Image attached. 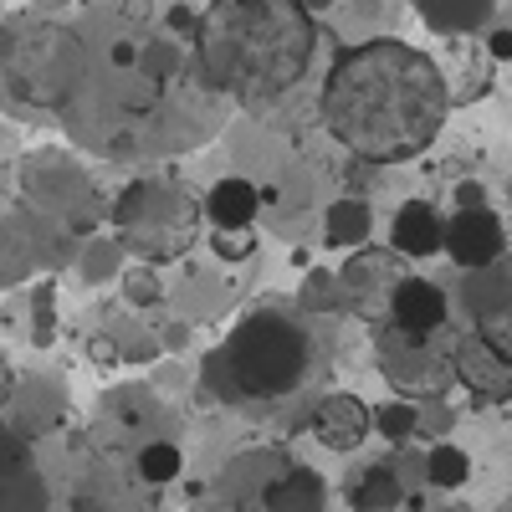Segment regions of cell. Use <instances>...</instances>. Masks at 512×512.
<instances>
[{"instance_id": "obj_25", "label": "cell", "mask_w": 512, "mask_h": 512, "mask_svg": "<svg viewBox=\"0 0 512 512\" xmlns=\"http://www.w3.org/2000/svg\"><path fill=\"white\" fill-rule=\"evenodd\" d=\"M26 323H31V344L36 349H52L57 333H62V308H57V282L41 277L31 287V308H26Z\"/></svg>"}, {"instance_id": "obj_14", "label": "cell", "mask_w": 512, "mask_h": 512, "mask_svg": "<svg viewBox=\"0 0 512 512\" xmlns=\"http://www.w3.org/2000/svg\"><path fill=\"white\" fill-rule=\"evenodd\" d=\"M308 425H313V441L328 446V451H338V456L359 451L364 436H374V415H369V405H364L359 395H349V390L323 395V400L313 405Z\"/></svg>"}, {"instance_id": "obj_37", "label": "cell", "mask_w": 512, "mask_h": 512, "mask_svg": "<svg viewBox=\"0 0 512 512\" xmlns=\"http://www.w3.org/2000/svg\"><path fill=\"white\" fill-rule=\"evenodd\" d=\"M159 349L185 354V349H190V323H169V328H159Z\"/></svg>"}, {"instance_id": "obj_15", "label": "cell", "mask_w": 512, "mask_h": 512, "mask_svg": "<svg viewBox=\"0 0 512 512\" xmlns=\"http://www.w3.org/2000/svg\"><path fill=\"white\" fill-rule=\"evenodd\" d=\"M446 246V216L431 200H405L390 221V251L410 256V262H425Z\"/></svg>"}, {"instance_id": "obj_42", "label": "cell", "mask_w": 512, "mask_h": 512, "mask_svg": "<svg viewBox=\"0 0 512 512\" xmlns=\"http://www.w3.org/2000/svg\"><path fill=\"white\" fill-rule=\"evenodd\" d=\"M507 205H512V180H507Z\"/></svg>"}, {"instance_id": "obj_2", "label": "cell", "mask_w": 512, "mask_h": 512, "mask_svg": "<svg viewBox=\"0 0 512 512\" xmlns=\"http://www.w3.org/2000/svg\"><path fill=\"white\" fill-rule=\"evenodd\" d=\"M318 26L297 0H210L195 26V72L221 103L262 108L308 77Z\"/></svg>"}, {"instance_id": "obj_4", "label": "cell", "mask_w": 512, "mask_h": 512, "mask_svg": "<svg viewBox=\"0 0 512 512\" xmlns=\"http://www.w3.org/2000/svg\"><path fill=\"white\" fill-rule=\"evenodd\" d=\"M313 359H318L313 328L292 308L262 303L205 359V390L216 400H231V405L287 400L292 390H303V379L313 374Z\"/></svg>"}, {"instance_id": "obj_1", "label": "cell", "mask_w": 512, "mask_h": 512, "mask_svg": "<svg viewBox=\"0 0 512 512\" xmlns=\"http://www.w3.org/2000/svg\"><path fill=\"white\" fill-rule=\"evenodd\" d=\"M323 128L364 164H410L441 139L451 113L446 72L410 41H359L323 82Z\"/></svg>"}, {"instance_id": "obj_29", "label": "cell", "mask_w": 512, "mask_h": 512, "mask_svg": "<svg viewBox=\"0 0 512 512\" xmlns=\"http://www.w3.org/2000/svg\"><path fill=\"white\" fill-rule=\"evenodd\" d=\"M118 287H123V303H128V308H159V303H164V282H159V272L144 267V262H128L123 277H118Z\"/></svg>"}, {"instance_id": "obj_12", "label": "cell", "mask_w": 512, "mask_h": 512, "mask_svg": "<svg viewBox=\"0 0 512 512\" xmlns=\"http://www.w3.org/2000/svg\"><path fill=\"white\" fill-rule=\"evenodd\" d=\"M451 318V297L441 282L431 277H400L395 292H390V323L395 333H410V338H436Z\"/></svg>"}, {"instance_id": "obj_38", "label": "cell", "mask_w": 512, "mask_h": 512, "mask_svg": "<svg viewBox=\"0 0 512 512\" xmlns=\"http://www.w3.org/2000/svg\"><path fill=\"white\" fill-rule=\"evenodd\" d=\"M88 354H93V364H118V344H113V333H93V338H88Z\"/></svg>"}, {"instance_id": "obj_26", "label": "cell", "mask_w": 512, "mask_h": 512, "mask_svg": "<svg viewBox=\"0 0 512 512\" xmlns=\"http://www.w3.org/2000/svg\"><path fill=\"white\" fill-rule=\"evenodd\" d=\"M134 466H139L144 487H169V482H180V472H185V451L175 441H144Z\"/></svg>"}, {"instance_id": "obj_7", "label": "cell", "mask_w": 512, "mask_h": 512, "mask_svg": "<svg viewBox=\"0 0 512 512\" xmlns=\"http://www.w3.org/2000/svg\"><path fill=\"white\" fill-rule=\"evenodd\" d=\"M374 359L390 379L395 400H446L451 390V349H436L431 338H410L395 328H374Z\"/></svg>"}, {"instance_id": "obj_22", "label": "cell", "mask_w": 512, "mask_h": 512, "mask_svg": "<svg viewBox=\"0 0 512 512\" xmlns=\"http://www.w3.org/2000/svg\"><path fill=\"white\" fill-rule=\"evenodd\" d=\"M123 267H128V251H123L113 236H103V231L77 246V277L88 282V287H108V282H118Z\"/></svg>"}, {"instance_id": "obj_6", "label": "cell", "mask_w": 512, "mask_h": 512, "mask_svg": "<svg viewBox=\"0 0 512 512\" xmlns=\"http://www.w3.org/2000/svg\"><path fill=\"white\" fill-rule=\"evenodd\" d=\"M16 200L41 216L47 226H62L72 241L98 236L108 200L98 195L93 175L67 149H31L16 159Z\"/></svg>"}, {"instance_id": "obj_9", "label": "cell", "mask_w": 512, "mask_h": 512, "mask_svg": "<svg viewBox=\"0 0 512 512\" xmlns=\"http://www.w3.org/2000/svg\"><path fill=\"white\" fill-rule=\"evenodd\" d=\"M466 313H472V338L512 369V246L502 262L466 272Z\"/></svg>"}, {"instance_id": "obj_39", "label": "cell", "mask_w": 512, "mask_h": 512, "mask_svg": "<svg viewBox=\"0 0 512 512\" xmlns=\"http://www.w3.org/2000/svg\"><path fill=\"white\" fill-rule=\"evenodd\" d=\"M11 395H16V364L0 354V415L11 410Z\"/></svg>"}, {"instance_id": "obj_30", "label": "cell", "mask_w": 512, "mask_h": 512, "mask_svg": "<svg viewBox=\"0 0 512 512\" xmlns=\"http://www.w3.org/2000/svg\"><path fill=\"white\" fill-rule=\"evenodd\" d=\"M113 344H118V359L123 364H154L164 349H159V333L154 328H108Z\"/></svg>"}, {"instance_id": "obj_18", "label": "cell", "mask_w": 512, "mask_h": 512, "mask_svg": "<svg viewBox=\"0 0 512 512\" xmlns=\"http://www.w3.org/2000/svg\"><path fill=\"white\" fill-rule=\"evenodd\" d=\"M200 210H205L210 231H251L256 210H262V190H256L251 180H241V175H226V180L210 185Z\"/></svg>"}, {"instance_id": "obj_35", "label": "cell", "mask_w": 512, "mask_h": 512, "mask_svg": "<svg viewBox=\"0 0 512 512\" xmlns=\"http://www.w3.org/2000/svg\"><path fill=\"white\" fill-rule=\"evenodd\" d=\"M461 210H487V185L461 180V185H456V216H461Z\"/></svg>"}, {"instance_id": "obj_31", "label": "cell", "mask_w": 512, "mask_h": 512, "mask_svg": "<svg viewBox=\"0 0 512 512\" xmlns=\"http://www.w3.org/2000/svg\"><path fill=\"white\" fill-rule=\"evenodd\" d=\"M456 431V405L451 400H420V420H415V436L420 441H446Z\"/></svg>"}, {"instance_id": "obj_13", "label": "cell", "mask_w": 512, "mask_h": 512, "mask_svg": "<svg viewBox=\"0 0 512 512\" xmlns=\"http://www.w3.org/2000/svg\"><path fill=\"white\" fill-rule=\"evenodd\" d=\"M67 415V384L52 379V374H16V395H11V410H6V425L21 431L26 441L47 436L52 425H62Z\"/></svg>"}, {"instance_id": "obj_3", "label": "cell", "mask_w": 512, "mask_h": 512, "mask_svg": "<svg viewBox=\"0 0 512 512\" xmlns=\"http://www.w3.org/2000/svg\"><path fill=\"white\" fill-rule=\"evenodd\" d=\"M93 88V52L67 21L16 11L0 21V108L26 123H62Z\"/></svg>"}, {"instance_id": "obj_17", "label": "cell", "mask_w": 512, "mask_h": 512, "mask_svg": "<svg viewBox=\"0 0 512 512\" xmlns=\"http://www.w3.org/2000/svg\"><path fill=\"white\" fill-rule=\"evenodd\" d=\"M262 512H328V482L313 472V466L287 461L282 472L262 487Z\"/></svg>"}, {"instance_id": "obj_41", "label": "cell", "mask_w": 512, "mask_h": 512, "mask_svg": "<svg viewBox=\"0 0 512 512\" xmlns=\"http://www.w3.org/2000/svg\"><path fill=\"white\" fill-rule=\"evenodd\" d=\"M297 6H303L308 16H318V11H328V6H338V0H297Z\"/></svg>"}, {"instance_id": "obj_33", "label": "cell", "mask_w": 512, "mask_h": 512, "mask_svg": "<svg viewBox=\"0 0 512 512\" xmlns=\"http://www.w3.org/2000/svg\"><path fill=\"white\" fill-rule=\"evenodd\" d=\"M26 466H31V441L0 420V482L16 477V472H26Z\"/></svg>"}, {"instance_id": "obj_21", "label": "cell", "mask_w": 512, "mask_h": 512, "mask_svg": "<svg viewBox=\"0 0 512 512\" xmlns=\"http://www.w3.org/2000/svg\"><path fill=\"white\" fill-rule=\"evenodd\" d=\"M400 502H405V482H400V472L390 461H369L349 487L354 512H400Z\"/></svg>"}, {"instance_id": "obj_10", "label": "cell", "mask_w": 512, "mask_h": 512, "mask_svg": "<svg viewBox=\"0 0 512 512\" xmlns=\"http://www.w3.org/2000/svg\"><path fill=\"white\" fill-rule=\"evenodd\" d=\"M338 282H344V313L384 328L390 323V292L405 277L400 272V256L390 246H359L344 256V267H333Z\"/></svg>"}, {"instance_id": "obj_32", "label": "cell", "mask_w": 512, "mask_h": 512, "mask_svg": "<svg viewBox=\"0 0 512 512\" xmlns=\"http://www.w3.org/2000/svg\"><path fill=\"white\" fill-rule=\"evenodd\" d=\"M256 231H210V256L216 262H226V267H241V262H251L256 256Z\"/></svg>"}, {"instance_id": "obj_34", "label": "cell", "mask_w": 512, "mask_h": 512, "mask_svg": "<svg viewBox=\"0 0 512 512\" xmlns=\"http://www.w3.org/2000/svg\"><path fill=\"white\" fill-rule=\"evenodd\" d=\"M134 67H139V41L134 36H118L113 47H108V72L113 77H128Z\"/></svg>"}, {"instance_id": "obj_16", "label": "cell", "mask_w": 512, "mask_h": 512, "mask_svg": "<svg viewBox=\"0 0 512 512\" xmlns=\"http://www.w3.org/2000/svg\"><path fill=\"white\" fill-rule=\"evenodd\" d=\"M451 379L466 384L477 400H512V369L502 359H492L472 333L456 338V349H451Z\"/></svg>"}, {"instance_id": "obj_23", "label": "cell", "mask_w": 512, "mask_h": 512, "mask_svg": "<svg viewBox=\"0 0 512 512\" xmlns=\"http://www.w3.org/2000/svg\"><path fill=\"white\" fill-rule=\"evenodd\" d=\"M420 477L425 487H436V492H456L472 482V456H466L456 441H436L431 451L420 456Z\"/></svg>"}, {"instance_id": "obj_28", "label": "cell", "mask_w": 512, "mask_h": 512, "mask_svg": "<svg viewBox=\"0 0 512 512\" xmlns=\"http://www.w3.org/2000/svg\"><path fill=\"white\" fill-rule=\"evenodd\" d=\"M369 415H374V436H384L390 446L415 441V420H420L415 400H384V405H369Z\"/></svg>"}, {"instance_id": "obj_8", "label": "cell", "mask_w": 512, "mask_h": 512, "mask_svg": "<svg viewBox=\"0 0 512 512\" xmlns=\"http://www.w3.org/2000/svg\"><path fill=\"white\" fill-rule=\"evenodd\" d=\"M67 251H72V236L62 226H47L21 200L0 190V292L21 287L36 267H57Z\"/></svg>"}, {"instance_id": "obj_40", "label": "cell", "mask_w": 512, "mask_h": 512, "mask_svg": "<svg viewBox=\"0 0 512 512\" xmlns=\"http://www.w3.org/2000/svg\"><path fill=\"white\" fill-rule=\"evenodd\" d=\"M72 507H77V512H108V502H98V497H88V492H77Z\"/></svg>"}, {"instance_id": "obj_36", "label": "cell", "mask_w": 512, "mask_h": 512, "mask_svg": "<svg viewBox=\"0 0 512 512\" xmlns=\"http://www.w3.org/2000/svg\"><path fill=\"white\" fill-rule=\"evenodd\" d=\"M487 62H512V26L487 31Z\"/></svg>"}, {"instance_id": "obj_43", "label": "cell", "mask_w": 512, "mask_h": 512, "mask_svg": "<svg viewBox=\"0 0 512 512\" xmlns=\"http://www.w3.org/2000/svg\"><path fill=\"white\" fill-rule=\"evenodd\" d=\"M446 512H456V507H446Z\"/></svg>"}, {"instance_id": "obj_19", "label": "cell", "mask_w": 512, "mask_h": 512, "mask_svg": "<svg viewBox=\"0 0 512 512\" xmlns=\"http://www.w3.org/2000/svg\"><path fill=\"white\" fill-rule=\"evenodd\" d=\"M410 11L431 36H472L492 21L497 0H410Z\"/></svg>"}, {"instance_id": "obj_20", "label": "cell", "mask_w": 512, "mask_h": 512, "mask_svg": "<svg viewBox=\"0 0 512 512\" xmlns=\"http://www.w3.org/2000/svg\"><path fill=\"white\" fill-rule=\"evenodd\" d=\"M369 236H374V210H369V200L344 195V200H333V205L323 210V241H328L333 251H359V246H369Z\"/></svg>"}, {"instance_id": "obj_24", "label": "cell", "mask_w": 512, "mask_h": 512, "mask_svg": "<svg viewBox=\"0 0 512 512\" xmlns=\"http://www.w3.org/2000/svg\"><path fill=\"white\" fill-rule=\"evenodd\" d=\"M0 512H52V487H47V477H41L36 466L6 477V482H0Z\"/></svg>"}, {"instance_id": "obj_5", "label": "cell", "mask_w": 512, "mask_h": 512, "mask_svg": "<svg viewBox=\"0 0 512 512\" xmlns=\"http://www.w3.org/2000/svg\"><path fill=\"white\" fill-rule=\"evenodd\" d=\"M200 216H205L200 200L175 180H134L108 205L113 241L128 251V262H144V267L185 256L200 236Z\"/></svg>"}, {"instance_id": "obj_27", "label": "cell", "mask_w": 512, "mask_h": 512, "mask_svg": "<svg viewBox=\"0 0 512 512\" xmlns=\"http://www.w3.org/2000/svg\"><path fill=\"white\" fill-rule=\"evenodd\" d=\"M297 308L303 313H344V282L333 267H308L297 287Z\"/></svg>"}, {"instance_id": "obj_11", "label": "cell", "mask_w": 512, "mask_h": 512, "mask_svg": "<svg viewBox=\"0 0 512 512\" xmlns=\"http://www.w3.org/2000/svg\"><path fill=\"white\" fill-rule=\"evenodd\" d=\"M461 272H482L492 262L507 256V226L502 216L487 205V210H461V216L446 221V246H441Z\"/></svg>"}]
</instances>
